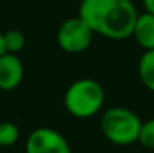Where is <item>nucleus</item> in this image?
Listing matches in <instances>:
<instances>
[{
  "label": "nucleus",
  "mask_w": 154,
  "mask_h": 153,
  "mask_svg": "<svg viewBox=\"0 0 154 153\" xmlns=\"http://www.w3.org/2000/svg\"><path fill=\"white\" fill-rule=\"evenodd\" d=\"M138 15L133 0H81L78 11L94 33L112 41L130 38Z\"/></svg>",
  "instance_id": "nucleus-1"
},
{
  "label": "nucleus",
  "mask_w": 154,
  "mask_h": 153,
  "mask_svg": "<svg viewBox=\"0 0 154 153\" xmlns=\"http://www.w3.org/2000/svg\"><path fill=\"white\" fill-rule=\"evenodd\" d=\"M64 108L78 119L96 116L105 102V90L102 84L93 78H81L73 81L64 93Z\"/></svg>",
  "instance_id": "nucleus-2"
},
{
  "label": "nucleus",
  "mask_w": 154,
  "mask_h": 153,
  "mask_svg": "<svg viewBox=\"0 0 154 153\" xmlns=\"http://www.w3.org/2000/svg\"><path fill=\"white\" fill-rule=\"evenodd\" d=\"M142 120L136 113L124 107H111L100 117L105 138L117 146H129L138 141Z\"/></svg>",
  "instance_id": "nucleus-3"
},
{
  "label": "nucleus",
  "mask_w": 154,
  "mask_h": 153,
  "mask_svg": "<svg viewBox=\"0 0 154 153\" xmlns=\"http://www.w3.org/2000/svg\"><path fill=\"white\" fill-rule=\"evenodd\" d=\"M94 32L81 17L64 20L57 30V44L60 50L69 54H79L90 48Z\"/></svg>",
  "instance_id": "nucleus-4"
},
{
  "label": "nucleus",
  "mask_w": 154,
  "mask_h": 153,
  "mask_svg": "<svg viewBox=\"0 0 154 153\" xmlns=\"http://www.w3.org/2000/svg\"><path fill=\"white\" fill-rule=\"evenodd\" d=\"M26 153H72L67 140L52 128H38L30 132Z\"/></svg>",
  "instance_id": "nucleus-5"
},
{
  "label": "nucleus",
  "mask_w": 154,
  "mask_h": 153,
  "mask_svg": "<svg viewBox=\"0 0 154 153\" xmlns=\"http://www.w3.org/2000/svg\"><path fill=\"white\" fill-rule=\"evenodd\" d=\"M24 78V66L18 54L5 53L0 56V92L17 89Z\"/></svg>",
  "instance_id": "nucleus-6"
},
{
  "label": "nucleus",
  "mask_w": 154,
  "mask_h": 153,
  "mask_svg": "<svg viewBox=\"0 0 154 153\" xmlns=\"http://www.w3.org/2000/svg\"><path fill=\"white\" fill-rule=\"evenodd\" d=\"M138 45H141L144 51L154 50V15L150 12H144L138 15L133 35Z\"/></svg>",
  "instance_id": "nucleus-7"
},
{
  "label": "nucleus",
  "mask_w": 154,
  "mask_h": 153,
  "mask_svg": "<svg viewBox=\"0 0 154 153\" xmlns=\"http://www.w3.org/2000/svg\"><path fill=\"white\" fill-rule=\"evenodd\" d=\"M138 75L145 89L154 92V50L144 51L138 63Z\"/></svg>",
  "instance_id": "nucleus-8"
},
{
  "label": "nucleus",
  "mask_w": 154,
  "mask_h": 153,
  "mask_svg": "<svg viewBox=\"0 0 154 153\" xmlns=\"http://www.w3.org/2000/svg\"><path fill=\"white\" fill-rule=\"evenodd\" d=\"M3 42H5L6 53L18 54L26 47V35L18 29H11L3 33Z\"/></svg>",
  "instance_id": "nucleus-9"
},
{
  "label": "nucleus",
  "mask_w": 154,
  "mask_h": 153,
  "mask_svg": "<svg viewBox=\"0 0 154 153\" xmlns=\"http://www.w3.org/2000/svg\"><path fill=\"white\" fill-rule=\"evenodd\" d=\"M20 140V129L14 122H2L0 123V146L11 147Z\"/></svg>",
  "instance_id": "nucleus-10"
},
{
  "label": "nucleus",
  "mask_w": 154,
  "mask_h": 153,
  "mask_svg": "<svg viewBox=\"0 0 154 153\" xmlns=\"http://www.w3.org/2000/svg\"><path fill=\"white\" fill-rule=\"evenodd\" d=\"M138 141L144 147H147L150 150H154V117L148 119L147 122H142Z\"/></svg>",
  "instance_id": "nucleus-11"
},
{
  "label": "nucleus",
  "mask_w": 154,
  "mask_h": 153,
  "mask_svg": "<svg viewBox=\"0 0 154 153\" xmlns=\"http://www.w3.org/2000/svg\"><path fill=\"white\" fill-rule=\"evenodd\" d=\"M142 3H144L145 12H150L154 15V0H142Z\"/></svg>",
  "instance_id": "nucleus-12"
},
{
  "label": "nucleus",
  "mask_w": 154,
  "mask_h": 153,
  "mask_svg": "<svg viewBox=\"0 0 154 153\" xmlns=\"http://www.w3.org/2000/svg\"><path fill=\"white\" fill-rule=\"evenodd\" d=\"M6 53V50H5V42H3V33L0 32V56H3Z\"/></svg>",
  "instance_id": "nucleus-13"
},
{
  "label": "nucleus",
  "mask_w": 154,
  "mask_h": 153,
  "mask_svg": "<svg viewBox=\"0 0 154 153\" xmlns=\"http://www.w3.org/2000/svg\"><path fill=\"white\" fill-rule=\"evenodd\" d=\"M0 149H2V146H0Z\"/></svg>",
  "instance_id": "nucleus-14"
}]
</instances>
